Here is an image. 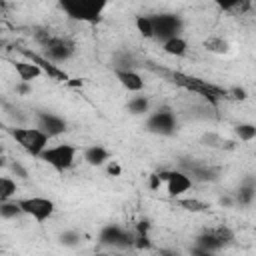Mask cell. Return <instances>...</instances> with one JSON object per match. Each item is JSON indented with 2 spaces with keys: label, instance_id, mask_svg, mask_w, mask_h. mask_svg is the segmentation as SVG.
Listing matches in <instances>:
<instances>
[{
  "label": "cell",
  "instance_id": "obj_17",
  "mask_svg": "<svg viewBox=\"0 0 256 256\" xmlns=\"http://www.w3.org/2000/svg\"><path fill=\"white\" fill-rule=\"evenodd\" d=\"M14 194H16V182L10 180L8 176H4L0 180V202H8Z\"/></svg>",
  "mask_w": 256,
  "mask_h": 256
},
{
  "label": "cell",
  "instance_id": "obj_26",
  "mask_svg": "<svg viewBox=\"0 0 256 256\" xmlns=\"http://www.w3.org/2000/svg\"><path fill=\"white\" fill-rule=\"evenodd\" d=\"M226 100H246V90L244 88H226Z\"/></svg>",
  "mask_w": 256,
  "mask_h": 256
},
{
  "label": "cell",
  "instance_id": "obj_21",
  "mask_svg": "<svg viewBox=\"0 0 256 256\" xmlns=\"http://www.w3.org/2000/svg\"><path fill=\"white\" fill-rule=\"evenodd\" d=\"M178 204H180L184 210H188V212H206V210H208V206H206L204 202L196 200V198H184V200H180Z\"/></svg>",
  "mask_w": 256,
  "mask_h": 256
},
{
  "label": "cell",
  "instance_id": "obj_10",
  "mask_svg": "<svg viewBox=\"0 0 256 256\" xmlns=\"http://www.w3.org/2000/svg\"><path fill=\"white\" fill-rule=\"evenodd\" d=\"M38 120H40V126H38V128H40L44 134H48L50 138H52V136H58V134H62V132L66 130V122H64L62 118L54 116V114L42 112V114L38 116Z\"/></svg>",
  "mask_w": 256,
  "mask_h": 256
},
{
  "label": "cell",
  "instance_id": "obj_23",
  "mask_svg": "<svg viewBox=\"0 0 256 256\" xmlns=\"http://www.w3.org/2000/svg\"><path fill=\"white\" fill-rule=\"evenodd\" d=\"M0 214L2 218H16L18 214H24L18 206V202H2L0 204Z\"/></svg>",
  "mask_w": 256,
  "mask_h": 256
},
{
  "label": "cell",
  "instance_id": "obj_16",
  "mask_svg": "<svg viewBox=\"0 0 256 256\" xmlns=\"http://www.w3.org/2000/svg\"><path fill=\"white\" fill-rule=\"evenodd\" d=\"M186 48H188V44H186V40L180 38V36L170 38V40L164 42V52L170 54V56H184V54H186Z\"/></svg>",
  "mask_w": 256,
  "mask_h": 256
},
{
  "label": "cell",
  "instance_id": "obj_30",
  "mask_svg": "<svg viewBox=\"0 0 256 256\" xmlns=\"http://www.w3.org/2000/svg\"><path fill=\"white\" fill-rule=\"evenodd\" d=\"M192 256H216L214 252H208V250H202V248H198V246H194L192 248Z\"/></svg>",
  "mask_w": 256,
  "mask_h": 256
},
{
  "label": "cell",
  "instance_id": "obj_12",
  "mask_svg": "<svg viewBox=\"0 0 256 256\" xmlns=\"http://www.w3.org/2000/svg\"><path fill=\"white\" fill-rule=\"evenodd\" d=\"M118 82L128 90V92H140L144 88V80L140 78V74H136L134 70H122V68H116L114 70Z\"/></svg>",
  "mask_w": 256,
  "mask_h": 256
},
{
  "label": "cell",
  "instance_id": "obj_27",
  "mask_svg": "<svg viewBox=\"0 0 256 256\" xmlns=\"http://www.w3.org/2000/svg\"><path fill=\"white\" fill-rule=\"evenodd\" d=\"M202 142H204L206 146H212V148H214V146H220V144H222V138H220L218 134H214V132H208V134L202 136Z\"/></svg>",
  "mask_w": 256,
  "mask_h": 256
},
{
  "label": "cell",
  "instance_id": "obj_36",
  "mask_svg": "<svg viewBox=\"0 0 256 256\" xmlns=\"http://www.w3.org/2000/svg\"><path fill=\"white\" fill-rule=\"evenodd\" d=\"M70 84H72V86H80L82 82H80V80H70Z\"/></svg>",
  "mask_w": 256,
  "mask_h": 256
},
{
  "label": "cell",
  "instance_id": "obj_11",
  "mask_svg": "<svg viewBox=\"0 0 256 256\" xmlns=\"http://www.w3.org/2000/svg\"><path fill=\"white\" fill-rule=\"evenodd\" d=\"M168 194L170 196H180V194H184V192H188L190 188H192V180H190V176L188 174H184V172H170V178H168Z\"/></svg>",
  "mask_w": 256,
  "mask_h": 256
},
{
  "label": "cell",
  "instance_id": "obj_18",
  "mask_svg": "<svg viewBox=\"0 0 256 256\" xmlns=\"http://www.w3.org/2000/svg\"><path fill=\"white\" fill-rule=\"evenodd\" d=\"M204 48H206L208 52H214V54H224V52H228V44H226V40H222V38H206V40H204Z\"/></svg>",
  "mask_w": 256,
  "mask_h": 256
},
{
  "label": "cell",
  "instance_id": "obj_13",
  "mask_svg": "<svg viewBox=\"0 0 256 256\" xmlns=\"http://www.w3.org/2000/svg\"><path fill=\"white\" fill-rule=\"evenodd\" d=\"M14 68H16V74L20 76L22 82H30V80H34V78H38L42 74L40 66H36L34 62H22V60H18V62H14Z\"/></svg>",
  "mask_w": 256,
  "mask_h": 256
},
{
  "label": "cell",
  "instance_id": "obj_28",
  "mask_svg": "<svg viewBox=\"0 0 256 256\" xmlns=\"http://www.w3.org/2000/svg\"><path fill=\"white\" fill-rule=\"evenodd\" d=\"M132 246H136L138 250H144V248H150L152 246V242H150V238L148 236H144V234H136L134 236V244Z\"/></svg>",
  "mask_w": 256,
  "mask_h": 256
},
{
  "label": "cell",
  "instance_id": "obj_25",
  "mask_svg": "<svg viewBox=\"0 0 256 256\" xmlns=\"http://www.w3.org/2000/svg\"><path fill=\"white\" fill-rule=\"evenodd\" d=\"M222 244H230V242H234V234H232V230L230 228H226V226H220V228H216V230H210Z\"/></svg>",
  "mask_w": 256,
  "mask_h": 256
},
{
  "label": "cell",
  "instance_id": "obj_31",
  "mask_svg": "<svg viewBox=\"0 0 256 256\" xmlns=\"http://www.w3.org/2000/svg\"><path fill=\"white\" fill-rule=\"evenodd\" d=\"M138 234H144V236H148V228H150V224L148 222H138Z\"/></svg>",
  "mask_w": 256,
  "mask_h": 256
},
{
  "label": "cell",
  "instance_id": "obj_32",
  "mask_svg": "<svg viewBox=\"0 0 256 256\" xmlns=\"http://www.w3.org/2000/svg\"><path fill=\"white\" fill-rule=\"evenodd\" d=\"M160 182H162V180L158 178V174H154V176L150 178V186H152V188H158V184H160Z\"/></svg>",
  "mask_w": 256,
  "mask_h": 256
},
{
  "label": "cell",
  "instance_id": "obj_35",
  "mask_svg": "<svg viewBox=\"0 0 256 256\" xmlns=\"http://www.w3.org/2000/svg\"><path fill=\"white\" fill-rule=\"evenodd\" d=\"M220 202H222V204H226V206H230V204H232V200H230V198H222Z\"/></svg>",
  "mask_w": 256,
  "mask_h": 256
},
{
  "label": "cell",
  "instance_id": "obj_4",
  "mask_svg": "<svg viewBox=\"0 0 256 256\" xmlns=\"http://www.w3.org/2000/svg\"><path fill=\"white\" fill-rule=\"evenodd\" d=\"M20 210L28 216H32L36 222H46L52 212H54V202L48 200V198H40V196H34V198H20L16 200Z\"/></svg>",
  "mask_w": 256,
  "mask_h": 256
},
{
  "label": "cell",
  "instance_id": "obj_15",
  "mask_svg": "<svg viewBox=\"0 0 256 256\" xmlns=\"http://www.w3.org/2000/svg\"><path fill=\"white\" fill-rule=\"evenodd\" d=\"M196 246L202 248V250H208V252H216V250H220L224 244H222L212 232H204L202 236L196 238Z\"/></svg>",
  "mask_w": 256,
  "mask_h": 256
},
{
  "label": "cell",
  "instance_id": "obj_6",
  "mask_svg": "<svg viewBox=\"0 0 256 256\" xmlns=\"http://www.w3.org/2000/svg\"><path fill=\"white\" fill-rule=\"evenodd\" d=\"M46 48V58L52 60V62H60V60H66L74 54V42L68 40V38H60V36H50L44 44Z\"/></svg>",
  "mask_w": 256,
  "mask_h": 256
},
{
  "label": "cell",
  "instance_id": "obj_2",
  "mask_svg": "<svg viewBox=\"0 0 256 256\" xmlns=\"http://www.w3.org/2000/svg\"><path fill=\"white\" fill-rule=\"evenodd\" d=\"M104 8H106V2H96V0H66V2H62V10H66L70 18L82 20V22H98Z\"/></svg>",
  "mask_w": 256,
  "mask_h": 256
},
{
  "label": "cell",
  "instance_id": "obj_9",
  "mask_svg": "<svg viewBox=\"0 0 256 256\" xmlns=\"http://www.w3.org/2000/svg\"><path fill=\"white\" fill-rule=\"evenodd\" d=\"M100 240L104 242V244H112V246H130V244H134V238L126 232V230H122L120 226H116V224H112V226H106L104 230H102V234H100Z\"/></svg>",
  "mask_w": 256,
  "mask_h": 256
},
{
  "label": "cell",
  "instance_id": "obj_33",
  "mask_svg": "<svg viewBox=\"0 0 256 256\" xmlns=\"http://www.w3.org/2000/svg\"><path fill=\"white\" fill-rule=\"evenodd\" d=\"M14 172H18L22 178H26V170H22V166H20V164H14Z\"/></svg>",
  "mask_w": 256,
  "mask_h": 256
},
{
  "label": "cell",
  "instance_id": "obj_7",
  "mask_svg": "<svg viewBox=\"0 0 256 256\" xmlns=\"http://www.w3.org/2000/svg\"><path fill=\"white\" fill-rule=\"evenodd\" d=\"M30 62H34L36 66H40V70L44 72V74H48V78H52V80H60V82H68V74L62 70V68H58V64H54L52 60H48L46 56H38L36 52H30V50H20Z\"/></svg>",
  "mask_w": 256,
  "mask_h": 256
},
{
  "label": "cell",
  "instance_id": "obj_8",
  "mask_svg": "<svg viewBox=\"0 0 256 256\" xmlns=\"http://www.w3.org/2000/svg\"><path fill=\"white\" fill-rule=\"evenodd\" d=\"M148 130L158 132V134H172L174 132V114L168 108L154 112L148 120Z\"/></svg>",
  "mask_w": 256,
  "mask_h": 256
},
{
  "label": "cell",
  "instance_id": "obj_24",
  "mask_svg": "<svg viewBox=\"0 0 256 256\" xmlns=\"http://www.w3.org/2000/svg\"><path fill=\"white\" fill-rule=\"evenodd\" d=\"M254 194H256V188L250 186V184H244V186H240V190H238V194H236V200H238L240 204H250L252 198H254Z\"/></svg>",
  "mask_w": 256,
  "mask_h": 256
},
{
  "label": "cell",
  "instance_id": "obj_3",
  "mask_svg": "<svg viewBox=\"0 0 256 256\" xmlns=\"http://www.w3.org/2000/svg\"><path fill=\"white\" fill-rule=\"evenodd\" d=\"M46 164H50L52 168L56 170H66L74 164V158H76V148L70 146V144H56L52 148H46L40 156Z\"/></svg>",
  "mask_w": 256,
  "mask_h": 256
},
{
  "label": "cell",
  "instance_id": "obj_19",
  "mask_svg": "<svg viewBox=\"0 0 256 256\" xmlns=\"http://www.w3.org/2000/svg\"><path fill=\"white\" fill-rule=\"evenodd\" d=\"M136 28L144 38H152L154 36V28H152L150 16H136Z\"/></svg>",
  "mask_w": 256,
  "mask_h": 256
},
{
  "label": "cell",
  "instance_id": "obj_20",
  "mask_svg": "<svg viewBox=\"0 0 256 256\" xmlns=\"http://www.w3.org/2000/svg\"><path fill=\"white\" fill-rule=\"evenodd\" d=\"M234 132H236V136H238L240 140H244V142L256 138V126H254V124H238V126L234 128Z\"/></svg>",
  "mask_w": 256,
  "mask_h": 256
},
{
  "label": "cell",
  "instance_id": "obj_34",
  "mask_svg": "<svg viewBox=\"0 0 256 256\" xmlns=\"http://www.w3.org/2000/svg\"><path fill=\"white\" fill-rule=\"evenodd\" d=\"M108 172H110V174H120V166H118V164H110Z\"/></svg>",
  "mask_w": 256,
  "mask_h": 256
},
{
  "label": "cell",
  "instance_id": "obj_22",
  "mask_svg": "<svg viewBox=\"0 0 256 256\" xmlns=\"http://www.w3.org/2000/svg\"><path fill=\"white\" fill-rule=\"evenodd\" d=\"M128 110H130L132 114H142V112H146V110H148V98H146V96H136V98H132V100L128 102Z\"/></svg>",
  "mask_w": 256,
  "mask_h": 256
},
{
  "label": "cell",
  "instance_id": "obj_14",
  "mask_svg": "<svg viewBox=\"0 0 256 256\" xmlns=\"http://www.w3.org/2000/svg\"><path fill=\"white\" fill-rule=\"evenodd\" d=\"M108 158H110V154H108V150H104L102 146H90V148H86V152H84V160H86L88 164H92V166H100V164H104Z\"/></svg>",
  "mask_w": 256,
  "mask_h": 256
},
{
  "label": "cell",
  "instance_id": "obj_29",
  "mask_svg": "<svg viewBox=\"0 0 256 256\" xmlns=\"http://www.w3.org/2000/svg\"><path fill=\"white\" fill-rule=\"evenodd\" d=\"M78 240H80V236H78L76 232H66V234H62V242H64L66 246H74Z\"/></svg>",
  "mask_w": 256,
  "mask_h": 256
},
{
  "label": "cell",
  "instance_id": "obj_1",
  "mask_svg": "<svg viewBox=\"0 0 256 256\" xmlns=\"http://www.w3.org/2000/svg\"><path fill=\"white\" fill-rule=\"evenodd\" d=\"M8 134L32 156H42L50 138L40 128H8Z\"/></svg>",
  "mask_w": 256,
  "mask_h": 256
},
{
  "label": "cell",
  "instance_id": "obj_37",
  "mask_svg": "<svg viewBox=\"0 0 256 256\" xmlns=\"http://www.w3.org/2000/svg\"><path fill=\"white\" fill-rule=\"evenodd\" d=\"M110 256H112V254H110ZM114 256H116V254H114Z\"/></svg>",
  "mask_w": 256,
  "mask_h": 256
},
{
  "label": "cell",
  "instance_id": "obj_5",
  "mask_svg": "<svg viewBox=\"0 0 256 256\" xmlns=\"http://www.w3.org/2000/svg\"><path fill=\"white\" fill-rule=\"evenodd\" d=\"M152 20V28H154V36L162 38L164 42L170 38H176L180 32V18L174 14H158V16H150Z\"/></svg>",
  "mask_w": 256,
  "mask_h": 256
}]
</instances>
